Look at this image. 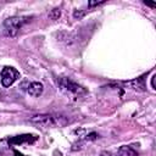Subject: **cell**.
Listing matches in <instances>:
<instances>
[{
    "label": "cell",
    "mask_w": 156,
    "mask_h": 156,
    "mask_svg": "<svg viewBox=\"0 0 156 156\" xmlns=\"http://www.w3.org/2000/svg\"><path fill=\"white\" fill-rule=\"evenodd\" d=\"M29 121L43 128H56L65 127L69 123V119L63 115H52V113H38L29 118Z\"/></svg>",
    "instance_id": "obj_1"
},
{
    "label": "cell",
    "mask_w": 156,
    "mask_h": 156,
    "mask_svg": "<svg viewBox=\"0 0 156 156\" xmlns=\"http://www.w3.org/2000/svg\"><path fill=\"white\" fill-rule=\"evenodd\" d=\"M57 84H58V88L61 90V93H63L67 98L72 99V100H78L83 96H85L88 94V90L78 84L77 82L72 80L71 78H67V77H61L57 79Z\"/></svg>",
    "instance_id": "obj_2"
},
{
    "label": "cell",
    "mask_w": 156,
    "mask_h": 156,
    "mask_svg": "<svg viewBox=\"0 0 156 156\" xmlns=\"http://www.w3.org/2000/svg\"><path fill=\"white\" fill-rule=\"evenodd\" d=\"M29 16H12L4 21V34L6 37L13 38L18 34L20 29L30 21Z\"/></svg>",
    "instance_id": "obj_3"
},
{
    "label": "cell",
    "mask_w": 156,
    "mask_h": 156,
    "mask_svg": "<svg viewBox=\"0 0 156 156\" xmlns=\"http://www.w3.org/2000/svg\"><path fill=\"white\" fill-rule=\"evenodd\" d=\"M20 72L11 66H6L1 69V84L5 88L11 87L17 79H20Z\"/></svg>",
    "instance_id": "obj_4"
},
{
    "label": "cell",
    "mask_w": 156,
    "mask_h": 156,
    "mask_svg": "<svg viewBox=\"0 0 156 156\" xmlns=\"http://www.w3.org/2000/svg\"><path fill=\"white\" fill-rule=\"evenodd\" d=\"M22 88L27 91L28 95H30L33 98L40 96L44 91V85L40 82H23Z\"/></svg>",
    "instance_id": "obj_5"
},
{
    "label": "cell",
    "mask_w": 156,
    "mask_h": 156,
    "mask_svg": "<svg viewBox=\"0 0 156 156\" xmlns=\"http://www.w3.org/2000/svg\"><path fill=\"white\" fill-rule=\"evenodd\" d=\"M38 139L37 135L34 134H21V135H16L9 139V144L10 145H22V144H33L35 140Z\"/></svg>",
    "instance_id": "obj_6"
},
{
    "label": "cell",
    "mask_w": 156,
    "mask_h": 156,
    "mask_svg": "<svg viewBox=\"0 0 156 156\" xmlns=\"http://www.w3.org/2000/svg\"><path fill=\"white\" fill-rule=\"evenodd\" d=\"M145 77L146 74H143L133 80H128V82H123V84L126 87H129L136 91H145L146 90V85H145Z\"/></svg>",
    "instance_id": "obj_7"
},
{
    "label": "cell",
    "mask_w": 156,
    "mask_h": 156,
    "mask_svg": "<svg viewBox=\"0 0 156 156\" xmlns=\"http://www.w3.org/2000/svg\"><path fill=\"white\" fill-rule=\"evenodd\" d=\"M118 154L121 156H139L138 152L132 147V146H127V145H123L119 147L118 150Z\"/></svg>",
    "instance_id": "obj_8"
},
{
    "label": "cell",
    "mask_w": 156,
    "mask_h": 156,
    "mask_svg": "<svg viewBox=\"0 0 156 156\" xmlns=\"http://www.w3.org/2000/svg\"><path fill=\"white\" fill-rule=\"evenodd\" d=\"M61 16V11H60V9H52L51 11H50V13H49V17L51 18V20H57L58 17Z\"/></svg>",
    "instance_id": "obj_9"
},
{
    "label": "cell",
    "mask_w": 156,
    "mask_h": 156,
    "mask_svg": "<svg viewBox=\"0 0 156 156\" xmlns=\"http://www.w3.org/2000/svg\"><path fill=\"white\" fill-rule=\"evenodd\" d=\"M85 13H87V10H76V11L73 12V17L80 20L82 17H84Z\"/></svg>",
    "instance_id": "obj_10"
},
{
    "label": "cell",
    "mask_w": 156,
    "mask_h": 156,
    "mask_svg": "<svg viewBox=\"0 0 156 156\" xmlns=\"http://www.w3.org/2000/svg\"><path fill=\"white\" fill-rule=\"evenodd\" d=\"M106 1L105 0H101V1H94V0H90L89 2H88V7L89 9H91V7H94V6H99V5H102V4H105Z\"/></svg>",
    "instance_id": "obj_11"
},
{
    "label": "cell",
    "mask_w": 156,
    "mask_h": 156,
    "mask_svg": "<svg viewBox=\"0 0 156 156\" xmlns=\"http://www.w3.org/2000/svg\"><path fill=\"white\" fill-rule=\"evenodd\" d=\"M98 133H95V132H91V133H89L88 135H85V140H88V141H90V140H95V139H98Z\"/></svg>",
    "instance_id": "obj_12"
},
{
    "label": "cell",
    "mask_w": 156,
    "mask_h": 156,
    "mask_svg": "<svg viewBox=\"0 0 156 156\" xmlns=\"http://www.w3.org/2000/svg\"><path fill=\"white\" fill-rule=\"evenodd\" d=\"M155 78H156V74H152V77H151V88L152 89H156V87H155Z\"/></svg>",
    "instance_id": "obj_13"
},
{
    "label": "cell",
    "mask_w": 156,
    "mask_h": 156,
    "mask_svg": "<svg viewBox=\"0 0 156 156\" xmlns=\"http://www.w3.org/2000/svg\"><path fill=\"white\" fill-rule=\"evenodd\" d=\"M144 4H145V5H147V6H150V7H155V6H156V4H155V2H149V1H144Z\"/></svg>",
    "instance_id": "obj_14"
},
{
    "label": "cell",
    "mask_w": 156,
    "mask_h": 156,
    "mask_svg": "<svg viewBox=\"0 0 156 156\" xmlns=\"http://www.w3.org/2000/svg\"><path fill=\"white\" fill-rule=\"evenodd\" d=\"M100 156H112V155H111V154H110V152H107V151H102V152H101V155H100Z\"/></svg>",
    "instance_id": "obj_15"
},
{
    "label": "cell",
    "mask_w": 156,
    "mask_h": 156,
    "mask_svg": "<svg viewBox=\"0 0 156 156\" xmlns=\"http://www.w3.org/2000/svg\"><path fill=\"white\" fill-rule=\"evenodd\" d=\"M13 155H15V156H23V155H22L20 151H17V150H13Z\"/></svg>",
    "instance_id": "obj_16"
}]
</instances>
